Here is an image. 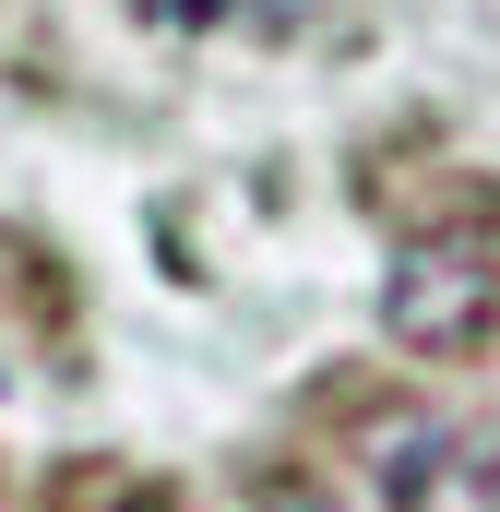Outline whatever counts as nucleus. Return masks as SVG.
I'll return each mask as SVG.
<instances>
[{
  "label": "nucleus",
  "mask_w": 500,
  "mask_h": 512,
  "mask_svg": "<svg viewBox=\"0 0 500 512\" xmlns=\"http://www.w3.org/2000/svg\"><path fill=\"white\" fill-rule=\"evenodd\" d=\"M381 501L393 512H500V453L477 429H405L393 453H381Z\"/></svg>",
  "instance_id": "nucleus-2"
},
{
  "label": "nucleus",
  "mask_w": 500,
  "mask_h": 512,
  "mask_svg": "<svg viewBox=\"0 0 500 512\" xmlns=\"http://www.w3.org/2000/svg\"><path fill=\"white\" fill-rule=\"evenodd\" d=\"M381 322L417 358H465L500 322V227H417L381 274Z\"/></svg>",
  "instance_id": "nucleus-1"
},
{
  "label": "nucleus",
  "mask_w": 500,
  "mask_h": 512,
  "mask_svg": "<svg viewBox=\"0 0 500 512\" xmlns=\"http://www.w3.org/2000/svg\"><path fill=\"white\" fill-rule=\"evenodd\" d=\"M143 24H167V36H191V24H215V12H239V0H131Z\"/></svg>",
  "instance_id": "nucleus-3"
},
{
  "label": "nucleus",
  "mask_w": 500,
  "mask_h": 512,
  "mask_svg": "<svg viewBox=\"0 0 500 512\" xmlns=\"http://www.w3.org/2000/svg\"><path fill=\"white\" fill-rule=\"evenodd\" d=\"M262 512H322V501H298V489H286V501H262Z\"/></svg>",
  "instance_id": "nucleus-4"
}]
</instances>
